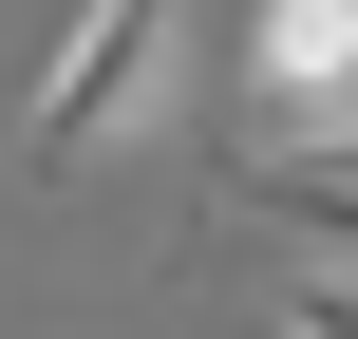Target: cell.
I'll list each match as a JSON object with an SVG mask.
<instances>
[{"mask_svg": "<svg viewBox=\"0 0 358 339\" xmlns=\"http://www.w3.org/2000/svg\"><path fill=\"white\" fill-rule=\"evenodd\" d=\"M170 94H189V0H76L57 57H38V94H19V170L76 189L132 132H170Z\"/></svg>", "mask_w": 358, "mask_h": 339, "instance_id": "6da1fadb", "label": "cell"}, {"mask_svg": "<svg viewBox=\"0 0 358 339\" xmlns=\"http://www.w3.org/2000/svg\"><path fill=\"white\" fill-rule=\"evenodd\" d=\"M245 94L283 151H340L358 132V0H264L245 19Z\"/></svg>", "mask_w": 358, "mask_h": 339, "instance_id": "7a4b0ae2", "label": "cell"}, {"mask_svg": "<svg viewBox=\"0 0 358 339\" xmlns=\"http://www.w3.org/2000/svg\"><path fill=\"white\" fill-rule=\"evenodd\" d=\"M227 208H245L264 245H302L321 283H358V170H321V151H264V170H245Z\"/></svg>", "mask_w": 358, "mask_h": 339, "instance_id": "3957f363", "label": "cell"}, {"mask_svg": "<svg viewBox=\"0 0 358 339\" xmlns=\"http://www.w3.org/2000/svg\"><path fill=\"white\" fill-rule=\"evenodd\" d=\"M264 321H283V339H358V283H321V264H302V283H283Z\"/></svg>", "mask_w": 358, "mask_h": 339, "instance_id": "277c9868", "label": "cell"}, {"mask_svg": "<svg viewBox=\"0 0 358 339\" xmlns=\"http://www.w3.org/2000/svg\"><path fill=\"white\" fill-rule=\"evenodd\" d=\"M321 170H358V132H340V151H321Z\"/></svg>", "mask_w": 358, "mask_h": 339, "instance_id": "5b68a950", "label": "cell"}]
</instances>
